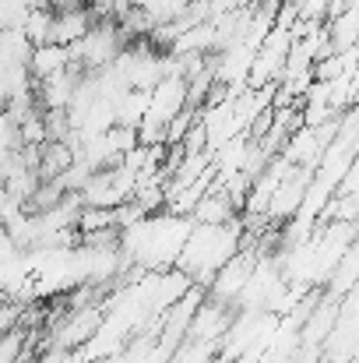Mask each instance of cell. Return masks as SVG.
Segmentation results:
<instances>
[{"label":"cell","instance_id":"3957f363","mask_svg":"<svg viewBox=\"0 0 359 363\" xmlns=\"http://www.w3.org/2000/svg\"><path fill=\"white\" fill-rule=\"evenodd\" d=\"M289 53H292V32H285V28H271V35H268V39H264V46L257 50L253 74H250V89L278 85V82H282V74H285Z\"/></svg>","mask_w":359,"mask_h":363},{"label":"cell","instance_id":"9c48e42d","mask_svg":"<svg viewBox=\"0 0 359 363\" xmlns=\"http://www.w3.org/2000/svg\"><path fill=\"white\" fill-rule=\"evenodd\" d=\"M74 162H78V155H74V148L67 141H46V145H39V177L42 180H60Z\"/></svg>","mask_w":359,"mask_h":363},{"label":"cell","instance_id":"7a4b0ae2","mask_svg":"<svg viewBox=\"0 0 359 363\" xmlns=\"http://www.w3.org/2000/svg\"><path fill=\"white\" fill-rule=\"evenodd\" d=\"M246 247V237H243V223L233 219L226 226H194L190 240L180 254V272L190 275L194 286H212L215 275L237 257L239 250Z\"/></svg>","mask_w":359,"mask_h":363},{"label":"cell","instance_id":"5bb4252c","mask_svg":"<svg viewBox=\"0 0 359 363\" xmlns=\"http://www.w3.org/2000/svg\"><path fill=\"white\" fill-rule=\"evenodd\" d=\"M130 4H134L137 11H148V14H152V11H155V7H159L162 0H130Z\"/></svg>","mask_w":359,"mask_h":363},{"label":"cell","instance_id":"7c38bea8","mask_svg":"<svg viewBox=\"0 0 359 363\" xmlns=\"http://www.w3.org/2000/svg\"><path fill=\"white\" fill-rule=\"evenodd\" d=\"M53 28H57V11L50 7V4H42V7H35L32 14H28V21H25V35H28V43L39 50V46H53Z\"/></svg>","mask_w":359,"mask_h":363},{"label":"cell","instance_id":"30bf717a","mask_svg":"<svg viewBox=\"0 0 359 363\" xmlns=\"http://www.w3.org/2000/svg\"><path fill=\"white\" fill-rule=\"evenodd\" d=\"M356 286H359V237H356V243L346 250V257H342L338 272L331 275V282H328V296L342 303V300H346Z\"/></svg>","mask_w":359,"mask_h":363},{"label":"cell","instance_id":"ba28073f","mask_svg":"<svg viewBox=\"0 0 359 363\" xmlns=\"http://www.w3.org/2000/svg\"><path fill=\"white\" fill-rule=\"evenodd\" d=\"M28 71H32L35 85H39V82H50V78H57V74H67V71H71V50H67V46H39V50L32 53Z\"/></svg>","mask_w":359,"mask_h":363},{"label":"cell","instance_id":"8fae6325","mask_svg":"<svg viewBox=\"0 0 359 363\" xmlns=\"http://www.w3.org/2000/svg\"><path fill=\"white\" fill-rule=\"evenodd\" d=\"M148 110H152V92H144V89H130V92L117 103V123L120 127H137V130H141V123H144V117H148Z\"/></svg>","mask_w":359,"mask_h":363},{"label":"cell","instance_id":"4fadbf2b","mask_svg":"<svg viewBox=\"0 0 359 363\" xmlns=\"http://www.w3.org/2000/svg\"><path fill=\"white\" fill-rule=\"evenodd\" d=\"M78 230H81V237L117 230V212H113V208H85L81 219H78Z\"/></svg>","mask_w":359,"mask_h":363},{"label":"cell","instance_id":"52a82bcc","mask_svg":"<svg viewBox=\"0 0 359 363\" xmlns=\"http://www.w3.org/2000/svg\"><path fill=\"white\" fill-rule=\"evenodd\" d=\"M198 226H226V223H233L237 219V201L215 184V191L194 208V216H190Z\"/></svg>","mask_w":359,"mask_h":363},{"label":"cell","instance_id":"9a60e30c","mask_svg":"<svg viewBox=\"0 0 359 363\" xmlns=\"http://www.w3.org/2000/svg\"><path fill=\"white\" fill-rule=\"evenodd\" d=\"M81 4H85V7H92V4H96V0H81Z\"/></svg>","mask_w":359,"mask_h":363},{"label":"cell","instance_id":"8992f818","mask_svg":"<svg viewBox=\"0 0 359 363\" xmlns=\"http://www.w3.org/2000/svg\"><path fill=\"white\" fill-rule=\"evenodd\" d=\"M96 11L92 7H67V11H57V28H53V46H74L81 43L92 28H96Z\"/></svg>","mask_w":359,"mask_h":363},{"label":"cell","instance_id":"6da1fadb","mask_svg":"<svg viewBox=\"0 0 359 363\" xmlns=\"http://www.w3.org/2000/svg\"><path fill=\"white\" fill-rule=\"evenodd\" d=\"M194 219L190 216H148L141 219L137 226L123 230L120 233V250H123V261L134 264L137 272H152V275H162V272H173V264H180V254L194 233Z\"/></svg>","mask_w":359,"mask_h":363},{"label":"cell","instance_id":"5b68a950","mask_svg":"<svg viewBox=\"0 0 359 363\" xmlns=\"http://www.w3.org/2000/svg\"><path fill=\"white\" fill-rule=\"evenodd\" d=\"M229 328H233V321H229V303H219V300L208 296V300L201 303V311H198V318H194L187 339H198V346H219Z\"/></svg>","mask_w":359,"mask_h":363},{"label":"cell","instance_id":"277c9868","mask_svg":"<svg viewBox=\"0 0 359 363\" xmlns=\"http://www.w3.org/2000/svg\"><path fill=\"white\" fill-rule=\"evenodd\" d=\"M257 261H261V254L257 250H250V247H243L237 257L215 275V282L208 286V296L212 300H219V303H229V307H237V300L243 296V289H246V282L253 279V272H257Z\"/></svg>","mask_w":359,"mask_h":363}]
</instances>
